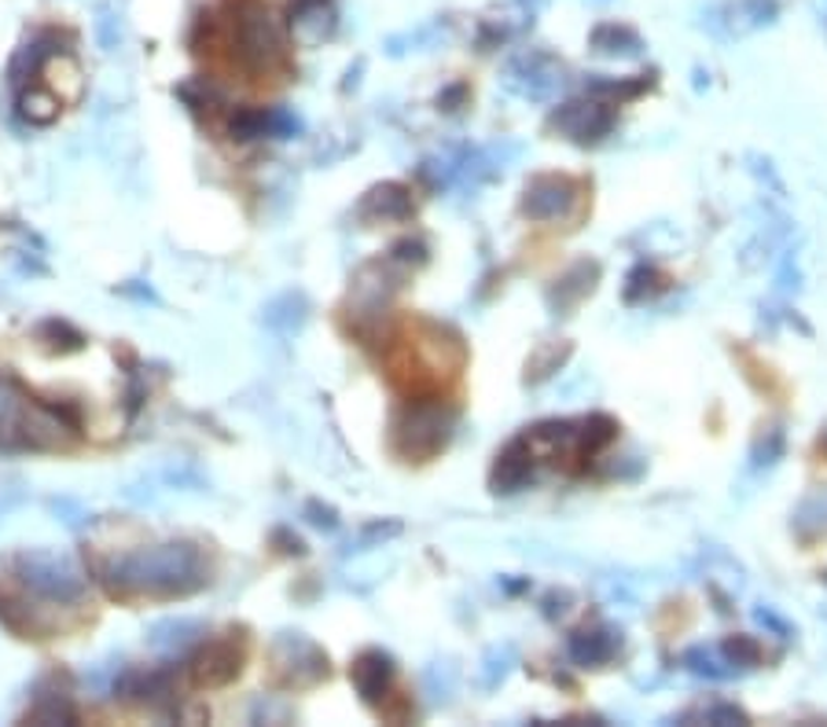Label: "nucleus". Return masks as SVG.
Masks as SVG:
<instances>
[{"label":"nucleus","mask_w":827,"mask_h":727,"mask_svg":"<svg viewBox=\"0 0 827 727\" xmlns=\"http://www.w3.org/2000/svg\"><path fill=\"white\" fill-rule=\"evenodd\" d=\"M100 581L114 599H184L211 584V558L192 541L133 547L100 566Z\"/></svg>","instance_id":"obj_1"},{"label":"nucleus","mask_w":827,"mask_h":727,"mask_svg":"<svg viewBox=\"0 0 827 727\" xmlns=\"http://www.w3.org/2000/svg\"><path fill=\"white\" fill-rule=\"evenodd\" d=\"M214 45L228 48V63L250 78H269L287 67L284 26L265 0H225L217 15H203Z\"/></svg>","instance_id":"obj_2"},{"label":"nucleus","mask_w":827,"mask_h":727,"mask_svg":"<svg viewBox=\"0 0 827 727\" xmlns=\"http://www.w3.org/2000/svg\"><path fill=\"white\" fill-rule=\"evenodd\" d=\"M78 441L75 412L0 383V452H63Z\"/></svg>","instance_id":"obj_3"},{"label":"nucleus","mask_w":827,"mask_h":727,"mask_svg":"<svg viewBox=\"0 0 827 727\" xmlns=\"http://www.w3.org/2000/svg\"><path fill=\"white\" fill-rule=\"evenodd\" d=\"M12 573L26 595L41 599L52 606H78L89 592L86 573L78 563L63 552H48V547H34V552H19L12 558Z\"/></svg>","instance_id":"obj_4"},{"label":"nucleus","mask_w":827,"mask_h":727,"mask_svg":"<svg viewBox=\"0 0 827 727\" xmlns=\"http://www.w3.org/2000/svg\"><path fill=\"white\" fill-rule=\"evenodd\" d=\"M272 661H276L280 677H284L287 688H309L328 677V658L313 639L298 636V632H284L272 647Z\"/></svg>","instance_id":"obj_5"},{"label":"nucleus","mask_w":827,"mask_h":727,"mask_svg":"<svg viewBox=\"0 0 827 727\" xmlns=\"http://www.w3.org/2000/svg\"><path fill=\"white\" fill-rule=\"evenodd\" d=\"M239 669H243V639L222 636V639L206 643V647L195 655L192 680L199 683V688H222V683L239 677Z\"/></svg>","instance_id":"obj_6"},{"label":"nucleus","mask_w":827,"mask_h":727,"mask_svg":"<svg viewBox=\"0 0 827 727\" xmlns=\"http://www.w3.org/2000/svg\"><path fill=\"white\" fill-rule=\"evenodd\" d=\"M75 720H78L75 694H70L67 680L52 672V677L37 683L34 698H30L26 724H75Z\"/></svg>","instance_id":"obj_7"},{"label":"nucleus","mask_w":827,"mask_h":727,"mask_svg":"<svg viewBox=\"0 0 827 727\" xmlns=\"http://www.w3.org/2000/svg\"><path fill=\"white\" fill-rule=\"evenodd\" d=\"M394 430H397V448H401L405 456H431L438 445H445V434H434V430H445L438 408H412L408 423L397 419Z\"/></svg>","instance_id":"obj_8"},{"label":"nucleus","mask_w":827,"mask_h":727,"mask_svg":"<svg viewBox=\"0 0 827 727\" xmlns=\"http://www.w3.org/2000/svg\"><path fill=\"white\" fill-rule=\"evenodd\" d=\"M777 19V0H728L721 4L710 26L721 30L725 37H743L750 30H761Z\"/></svg>","instance_id":"obj_9"},{"label":"nucleus","mask_w":827,"mask_h":727,"mask_svg":"<svg viewBox=\"0 0 827 727\" xmlns=\"http://www.w3.org/2000/svg\"><path fill=\"white\" fill-rule=\"evenodd\" d=\"M556 81H559V67L548 56H522L511 63L508 70V86L533 100L548 96V92L556 89Z\"/></svg>","instance_id":"obj_10"},{"label":"nucleus","mask_w":827,"mask_h":727,"mask_svg":"<svg viewBox=\"0 0 827 727\" xmlns=\"http://www.w3.org/2000/svg\"><path fill=\"white\" fill-rule=\"evenodd\" d=\"M350 677H353V683H358L364 702L379 705L386 698V691H390V683H394V661L386 658L383 650H364V655L353 661Z\"/></svg>","instance_id":"obj_11"},{"label":"nucleus","mask_w":827,"mask_h":727,"mask_svg":"<svg viewBox=\"0 0 827 727\" xmlns=\"http://www.w3.org/2000/svg\"><path fill=\"white\" fill-rule=\"evenodd\" d=\"M291 34L302 45H320L324 37L335 34V8L331 0H298L291 8Z\"/></svg>","instance_id":"obj_12"},{"label":"nucleus","mask_w":827,"mask_h":727,"mask_svg":"<svg viewBox=\"0 0 827 727\" xmlns=\"http://www.w3.org/2000/svg\"><path fill=\"white\" fill-rule=\"evenodd\" d=\"M203 636V625L199 621H188V617H166L159 625H151L148 632V647L155 650L159 658H177L184 655L192 643Z\"/></svg>","instance_id":"obj_13"},{"label":"nucleus","mask_w":827,"mask_h":727,"mask_svg":"<svg viewBox=\"0 0 827 727\" xmlns=\"http://www.w3.org/2000/svg\"><path fill=\"white\" fill-rule=\"evenodd\" d=\"M592 48L603 52V56H641V52H644V41H641V34H636L633 26H625V23H603V26H596Z\"/></svg>","instance_id":"obj_14"},{"label":"nucleus","mask_w":827,"mask_h":727,"mask_svg":"<svg viewBox=\"0 0 827 727\" xmlns=\"http://www.w3.org/2000/svg\"><path fill=\"white\" fill-rule=\"evenodd\" d=\"M15 103H19V114H23L30 125L56 122L59 111H63L59 96H52V92L45 86H37V81H34V86H26V89H19L15 92Z\"/></svg>","instance_id":"obj_15"},{"label":"nucleus","mask_w":827,"mask_h":727,"mask_svg":"<svg viewBox=\"0 0 827 727\" xmlns=\"http://www.w3.org/2000/svg\"><path fill=\"white\" fill-rule=\"evenodd\" d=\"M265 323L276 331H284V334L298 331L302 323H306V298H302V294H284V298H276L265 309Z\"/></svg>","instance_id":"obj_16"},{"label":"nucleus","mask_w":827,"mask_h":727,"mask_svg":"<svg viewBox=\"0 0 827 727\" xmlns=\"http://www.w3.org/2000/svg\"><path fill=\"white\" fill-rule=\"evenodd\" d=\"M37 339L45 342L52 353H75L86 345V334H81L78 328H70L67 320H45L37 328Z\"/></svg>","instance_id":"obj_17"}]
</instances>
